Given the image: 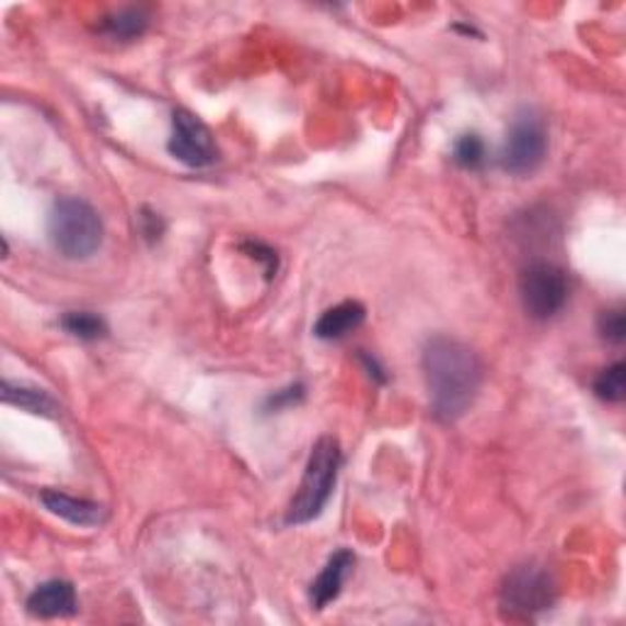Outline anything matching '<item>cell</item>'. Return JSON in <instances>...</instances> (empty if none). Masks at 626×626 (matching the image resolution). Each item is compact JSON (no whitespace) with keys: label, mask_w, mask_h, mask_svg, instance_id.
Returning <instances> with one entry per match:
<instances>
[{"label":"cell","mask_w":626,"mask_h":626,"mask_svg":"<svg viewBox=\"0 0 626 626\" xmlns=\"http://www.w3.org/2000/svg\"><path fill=\"white\" fill-rule=\"evenodd\" d=\"M364 316H368V311L360 301H340V304L321 313L316 326H313V336L321 340H340L358 331L364 323Z\"/></svg>","instance_id":"8fae6325"},{"label":"cell","mask_w":626,"mask_h":626,"mask_svg":"<svg viewBox=\"0 0 626 626\" xmlns=\"http://www.w3.org/2000/svg\"><path fill=\"white\" fill-rule=\"evenodd\" d=\"M340 465H343L340 443L333 436L318 438L309 455V463L297 495L287 509L289 526L311 524L313 519H318L323 514V509L328 507L333 492H336Z\"/></svg>","instance_id":"7a4b0ae2"},{"label":"cell","mask_w":626,"mask_h":626,"mask_svg":"<svg viewBox=\"0 0 626 626\" xmlns=\"http://www.w3.org/2000/svg\"><path fill=\"white\" fill-rule=\"evenodd\" d=\"M485 142L475 132H465L453 144V162L463 170H479L485 164Z\"/></svg>","instance_id":"2e32d148"},{"label":"cell","mask_w":626,"mask_h":626,"mask_svg":"<svg viewBox=\"0 0 626 626\" xmlns=\"http://www.w3.org/2000/svg\"><path fill=\"white\" fill-rule=\"evenodd\" d=\"M77 590L67 580H47L27 598V612L39 619H57L77 614Z\"/></svg>","instance_id":"9c48e42d"},{"label":"cell","mask_w":626,"mask_h":626,"mask_svg":"<svg viewBox=\"0 0 626 626\" xmlns=\"http://www.w3.org/2000/svg\"><path fill=\"white\" fill-rule=\"evenodd\" d=\"M59 326L79 340H98L108 333L106 321L93 311H67L65 316H61Z\"/></svg>","instance_id":"4fadbf2b"},{"label":"cell","mask_w":626,"mask_h":626,"mask_svg":"<svg viewBox=\"0 0 626 626\" xmlns=\"http://www.w3.org/2000/svg\"><path fill=\"white\" fill-rule=\"evenodd\" d=\"M360 360L364 362V368L370 370V378H374L378 382H387V374H384V368L382 364L372 358V355H368V352H360Z\"/></svg>","instance_id":"44dd1931"},{"label":"cell","mask_w":626,"mask_h":626,"mask_svg":"<svg viewBox=\"0 0 626 626\" xmlns=\"http://www.w3.org/2000/svg\"><path fill=\"white\" fill-rule=\"evenodd\" d=\"M355 556L348 548H340L333 553L326 560V566L318 572V578L311 582L309 588V600L316 610H326L333 600H338V594L346 586L348 576L352 572Z\"/></svg>","instance_id":"30bf717a"},{"label":"cell","mask_w":626,"mask_h":626,"mask_svg":"<svg viewBox=\"0 0 626 626\" xmlns=\"http://www.w3.org/2000/svg\"><path fill=\"white\" fill-rule=\"evenodd\" d=\"M3 402L13 404L18 409L37 414V416H47V419H55L59 414V404L51 399V394L45 390L30 387V384H15L5 380L3 382Z\"/></svg>","instance_id":"7c38bea8"},{"label":"cell","mask_w":626,"mask_h":626,"mask_svg":"<svg viewBox=\"0 0 626 626\" xmlns=\"http://www.w3.org/2000/svg\"><path fill=\"white\" fill-rule=\"evenodd\" d=\"M600 333L607 343H624L626 338V318L622 309L604 311L600 316Z\"/></svg>","instance_id":"ac0fdd59"},{"label":"cell","mask_w":626,"mask_h":626,"mask_svg":"<svg viewBox=\"0 0 626 626\" xmlns=\"http://www.w3.org/2000/svg\"><path fill=\"white\" fill-rule=\"evenodd\" d=\"M51 245L67 259H89L103 243V221L96 208L79 196H61L47 218Z\"/></svg>","instance_id":"3957f363"},{"label":"cell","mask_w":626,"mask_h":626,"mask_svg":"<svg viewBox=\"0 0 626 626\" xmlns=\"http://www.w3.org/2000/svg\"><path fill=\"white\" fill-rule=\"evenodd\" d=\"M39 502L45 505L49 514L65 519L74 526L93 529V526H101L103 521L108 519V511L103 505L91 502V499L67 495V492H61V489H42Z\"/></svg>","instance_id":"ba28073f"},{"label":"cell","mask_w":626,"mask_h":626,"mask_svg":"<svg viewBox=\"0 0 626 626\" xmlns=\"http://www.w3.org/2000/svg\"><path fill=\"white\" fill-rule=\"evenodd\" d=\"M519 297L531 318L548 321L566 306L568 277L558 265L534 259L521 269Z\"/></svg>","instance_id":"277c9868"},{"label":"cell","mask_w":626,"mask_h":626,"mask_svg":"<svg viewBox=\"0 0 626 626\" xmlns=\"http://www.w3.org/2000/svg\"><path fill=\"white\" fill-rule=\"evenodd\" d=\"M148 23H150V18L142 8H123L118 10V13H113L103 20V30H106L111 37L132 39L144 33Z\"/></svg>","instance_id":"5bb4252c"},{"label":"cell","mask_w":626,"mask_h":626,"mask_svg":"<svg viewBox=\"0 0 626 626\" xmlns=\"http://www.w3.org/2000/svg\"><path fill=\"white\" fill-rule=\"evenodd\" d=\"M166 150L186 166H211L218 160V144L208 125L196 118L189 111H174L172 116V135L166 142Z\"/></svg>","instance_id":"52a82bcc"},{"label":"cell","mask_w":626,"mask_h":626,"mask_svg":"<svg viewBox=\"0 0 626 626\" xmlns=\"http://www.w3.org/2000/svg\"><path fill=\"white\" fill-rule=\"evenodd\" d=\"M548 135L546 125L534 111H521L511 120L507 142L502 150V166L509 174L524 176L536 172L541 162L546 160Z\"/></svg>","instance_id":"8992f818"},{"label":"cell","mask_w":626,"mask_h":626,"mask_svg":"<svg viewBox=\"0 0 626 626\" xmlns=\"http://www.w3.org/2000/svg\"><path fill=\"white\" fill-rule=\"evenodd\" d=\"M140 233L144 240H150V243H156L164 235V228L166 223L162 221L160 213H154L152 208H142L140 211Z\"/></svg>","instance_id":"ffe728a7"},{"label":"cell","mask_w":626,"mask_h":626,"mask_svg":"<svg viewBox=\"0 0 626 626\" xmlns=\"http://www.w3.org/2000/svg\"><path fill=\"white\" fill-rule=\"evenodd\" d=\"M304 384H289V387L285 390H279L275 394H269L267 396V402H265V411H281V409H287V406H294L299 404L301 399H304Z\"/></svg>","instance_id":"d6986e66"},{"label":"cell","mask_w":626,"mask_h":626,"mask_svg":"<svg viewBox=\"0 0 626 626\" xmlns=\"http://www.w3.org/2000/svg\"><path fill=\"white\" fill-rule=\"evenodd\" d=\"M556 602V586L544 568L538 566H519L511 572L499 588V604L509 617L531 619L536 614L546 612Z\"/></svg>","instance_id":"5b68a950"},{"label":"cell","mask_w":626,"mask_h":626,"mask_svg":"<svg viewBox=\"0 0 626 626\" xmlns=\"http://www.w3.org/2000/svg\"><path fill=\"white\" fill-rule=\"evenodd\" d=\"M240 250H243V253H245L247 257H253V259H257L259 265H263L267 279L277 277V269H279V255H277V250H273V247L265 245V243H259V240H245V243L240 245Z\"/></svg>","instance_id":"e0dca14e"},{"label":"cell","mask_w":626,"mask_h":626,"mask_svg":"<svg viewBox=\"0 0 626 626\" xmlns=\"http://www.w3.org/2000/svg\"><path fill=\"white\" fill-rule=\"evenodd\" d=\"M421 368L436 419L457 421L475 404L483 387V360L467 343L433 336L426 343Z\"/></svg>","instance_id":"6da1fadb"},{"label":"cell","mask_w":626,"mask_h":626,"mask_svg":"<svg viewBox=\"0 0 626 626\" xmlns=\"http://www.w3.org/2000/svg\"><path fill=\"white\" fill-rule=\"evenodd\" d=\"M594 394H598L602 402L619 404L626 396V364L614 362L610 368H604L598 374V380H594Z\"/></svg>","instance_id":"9a60e30c"}]
</instances>
